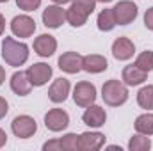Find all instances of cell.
<instances>
[{"label": "cell", "mask_w": 153, "mask_h": 151, "mask_svg": "<svg viewBox=\"0 0 153 151\" xmlns=\"http://www.w3.org/2000/svg\"><path fill=\"white\" fill-rule=\"evenodd\" d=\"M61 146L64 151H76L78 150V135L76 133H66L61 139Z\"/></svg>", "instance_id": "cell-26"}, {"label": "cell", "mask_w": 153, "mask_h": 151, "mask_svg": "<svg viewBox=\"0 0 153 151\" xmlns=\"http://www.w3.org/2000/svg\"><path fill=\"white\" fill-rule=\"evenodd\" d=\"M105 144V135L100 132H84L78 135V151H98Z\"/></svg>", "instance_id": "cell-8"}, {"label": "cell", "mask_w": 153, "mask_h": 151, "mask_svg": "<svg viewBox=\"0 0 153 151\" xmlns=\"http://www.w3.org/2000/svg\"><path fill=\"white\" fill-rule=\"evenodd\" d=\"M70 89H71L70 80H66V78H57V80H53V84H52L50 89H48V98H50V101H53V103H62V101H66V98H68V94H70Z\"/></svg>", "instance_id": "cell-12"}, {"label": "cell", "mask_w": 153, "mask_h": 151, "mask_svg": "<svg viewBox=\"0 0 153 151\" xmlns=\"http://www.w3.org/2000/svg\"><path fill=\"white\" fill-rule=\"evenodd\" d=\"M82 61L84 57L76 52H64L61 57H59V68L64 71V73H70V75H75L82 70Z\"/></svg>", "instance_id": "cell-11"}, {"label": "cell", "mask_w": 153, "mask_h": 151, "mask_svg": "<svg viewBox=\"0 0 153 151\" xmlns=\"http://www.w3.org/2000/svg\"><path fill=\"white\" fill-rule=\"evenodd\" d=\"M27 75H29L32 87H41L52 78V66H48L45 62H36L27 70Z\"/></svg>", "instance_id": "cell-10"}, {"label": "cell", "mask_w": 153, "mask_h": 151, "mask_svg": "<svg viewBox=\"0 0 153 151\" xmlns=\"http://www.w3.org/2000/svg\"><path fill=\"white\" fill-rule=\"evenodd\" d=\"M96 2H102V4H107V2H112V0H96Z\"/></svg>", "instance_id": "cell-35"}, {"label": "cell", "mask_w": 153, "mask_h": 151, "mask_svg": "<svg viewBox=\"0 0 153 151\" xmlns=\"http://www.w3.org/2000/svg\"><path fill=\"white\" fill-rule=\"evenodd\" d=\"M5 142H7V133L0 128V148H4V146H5Z\"/></svg>", "instance_id": "cell-31"}, {"label": "cell", "mask_w": 153, "mask_h": 151, "mask_svg": "<svg viewBox=\"0 0 153 151\" xmlns=\"http://www.w3.org/2000/svg\"><path fill=\"white\" fill-rule=\"evenodd\" d=\"M43 150H45V151H62L61 139H53V141L45 142V144H43Z\"/></svg>", "instance_id": "cell-28"}, {"label": "cell", "mask_w": 153, "mask_h": 151, "mask_svg": "<svg viewBox=\"0 0 153 151\" xmlns=\"http://www.w3.org/2000/svg\"><path fill=\"white\" fill-rule=\"evenodd\" d=\"M82 121L87 124V126H91V128H100V126H103L105 124V121H107V114L105 110L100 107V105H89L87 109H85V112L82 115Z\"/></svg>", "instance_id": "cell-13"}, {"label": "cell", "mask_w": 153, "mask_h": 151, "mask_svg": "<svg viewBox=\"0 0 153 151\" xmlns=\"http://www.w3.org/2000/svg\"><path fill=\"white\" fill-rule=\"evenodd\" d=\"M150 148H152V139H150V135L137 133V135H134V137L128 141V150L130 151H148Z\"/></svg>", "instance_id": "cell-22"}, {"label": "cell", "mask_w": 153, "mask_h": 151, "mask_svg": "<svg viewBox=\"0 0 153 151\" xmlns=\"http://www.w3.org/2000/svg\"><path fill=\"white\" fill-rule=\"evenodd\" d=\"M32 89V84L29 80L27 71H16L11 76V91L18 96H27Z\"/></svg>", "instance_id": "cell-17"}, {"label": "cell", "mask_w": 153, "mask_h": 151, "mask_svg": "<svg viewBox=\"0 0 153 151\" xmlns=\"http://www.w3.org/2000/svg\"><path fill=\"white\" fill-rule=\"evenodd\" d=\"M11 32L16 38H30L36 32V21H34V18H30L27 14L14 16L13 21H11Z\"/></svg>", "instance_id": "cell-6"}, {"label": "cell", "mask_w": 153, "mask_h": 151, "mask_svg": "<svg viewBox=\"0 0 153 151\" xmlns=\"http://www.w3.org/2000/svg\"><path fill=\"white\" fill-rule=\"evenodd\" d=\"M135 132L137 133H143V135H153V114L146 112V114H141L135 117Z\"/></svg>", "instance_id": "cell-19"}, {"label": "cell", "mask_w": 153, "mask_h": 151, "mask_svg": "<svg viewBox=\"0 0 153 151\" xmlns=\"http://www.w3.org/2000/svg\"><path fill=\"white\" fill-rule=\"evenodd\" d=\"M137 103L144 110H153V85H144L137 93Z\"/></svg>", "instance_id": "cell-21"}, {"label": "cell", "mask_w": 153, "mask_h": 151, "mask_svg": "<svg viewBox=\"0 0 153 151\" xmlns=\"http://www.w3.org/2000/svg\"><path fill=\"white\" fill-rule=\"evenodd\" d=\"M102 98L107 105L111 107H119L123 103H126L128 100V89H126V84L119 82V80H107L102 87Z\"/></svg>", "instance_id": "cell-2"}, {"label": "cell", "mask_w": 153, "mask_h": 151, "mask_svg": "<svg viewBox=\"0 0 153 151\" xmlns=\"http://www.w3.org/2000/svg\"><path fill=\"white\" fill-rule=\"evenodd\" d=\"M11 130L18 139H29L36 133L38 124L30 115H16L11 123Z\"/></svg>", "instance_id": "cell-4"}, {"label": "cell", "mask_w": 153, "mask_h": 151, "mask_svg": "<svg viewBox=\"0 0 153 151\" xmlns=\"http://www.w3.org/2000/svg\"><path fill=\"white\" fill-rule=\"evenodd\" d=\"M121 78H123V84H126V85H141L148 78V73L144 70L137 68L135 64H130L123 70Z\"/></svg>", "instance_id": "cell-18"}, {"label": "cell", "mask_w": 153, "mask_h": 151, "mask_svg": "<svg viewBox=\"0 0 153 151\" xmlns=\"http://www.w3.org/2000/svg\"><path fill=\"white\" fill-rule=\"evenodd\" d=\"M71 9H75L76 13L84 14V16H91L93 11L96 9V0H73L71 2Z\"/></svg>", "instance_id": "cell-23"}, {"label": "cell", "mask_w": 153, "mask_h": 151, "mask_svg": "<svg viewBox=\"0 0 153 151\" xmlns=\"http://www.w3.org/2000/svg\"><path fill=\"white\" fill-rule=\"evenodd\" d=\"M107 68H109L107 59L103 55H98V53H89L82 61V70L87 71V73H102Z\"/></svg>", "instance_id": "cell-16"}, {"label": "cell", "mask_w": 153, "mask_h": 151, "mask_svg": "<svg viewBox=\"0 0 153 151\" xmlns=\"http://www.w3.org/2000/svg\"><path fill=\"white\" fill-rule=\"evenodd\" d=\"M53 4H57V5H64V4H70V2H73V0H52Z\"/></svg>", "instance_id": "cell-34"}, {"label": "cell", "mask_w": 153, "mask_h": 151, "mask_svg": "<svg viewBox=\"0 0 153 151\" xmlns=\"http://www.w3.org/2000/svg\"><path fill=\"white\" fill-rule=\"evenodd\" d=\"M135 66L144 70L146 73L153 71V52L152 50H146V52L139 53V57L135 59Z\"/></svg>", "instance_id": "cell-24"}, {"label": "cell", "mask_w": 153, "mask_h": 151, "mask_svg": "<svg viewBox=\"0 0 153 151\" xmlns=\"http://www.w3.org/2000/svg\"><path fill=\"white\" fill-rule=\"evenodd\" d=\"M16 5L25 13H32L41 5V0H16Z\"/></svg>", "instance_id": "cell-27"}, {"label": "cell", "mask_w": 153, "mask_h": 151, "mask_svg": "<svg viewBox=\"0 0 153 151\" xmlns=\"http://www.w3.org/2000/svg\"><path fill=\"white\" fill-rule=\"evenodd\" d=\"M66 21L71 25V27H84L85 25V21H87V16H84V14H80V13H76L75 9H68L66 11Z\"/></svg>", "instance_id": "cell-25"}, {"label": "cell", "mask_w": 153, "mask_h": 151, "mask_svg": "<svg viewBox=\"0 0 153 151\" xmlns=\"http://www.w3.org/2000/svg\"><path fill=\"white\" fill-rule=\"evenodd\" d=\"M112 13H114V18H116V23L117 25H128L132 23L135 18H137V5L130 0H121L117 2L114 7H112Z\"/></svg>", "instance_id": "cell-3"}, {"label": "cell", "mask_w": 153, "mask_h": 151, "mask_svg": "<svg viewBox=\"0 0 153 151\" xmlns=\"http://www.w3.org/2000/svg\"><path fill=\"white\" fill-rule=\"evenodd\" d=\"M96 23H98V29H100V30H103V32H111L116 25H117V23H116V18H114L112 9H103V11L98 14Z\"/></svg>", "instance_id": "cell-20"}, {"label": "cell", "mask_w": 153, "mask_h": 151, "mask_svg": "<svg viewBox=\"0 0 153 151\" xmlns=\"http://www.w3.org/2000/svg\"><path fill=\"white\" fill-rule=\"evenodd\" d=\"M66 21V11L62 5H48L43 11V25L46 29H59Z\"/></svg>", "instance_id": "cell-9"}, {"label": "cell", "mask_w": 153, "mask_h": 151, "mask_svg": "<svg viewBox=\"0 0 153 151\" xmlns=\"http://www.w3.org/2000/svg\"><path fill=\"white\" fill-rule=\"evenodd\" d=\"M4 80H5V70H4V68L0 66V85L4 84Z\"/></svg>", "instance_id": "cell-33"}, {"label": "cell", "mask_w": 153, "mask_h": 151, "mask_svg": "<svg viewBox=\"0 0 153 151\" xmlns=\"http://www.w3.org/2000/svg\"><path fill=\"white\" fill-rule=\"evenodd\" d=\"M73 100L78 107H89L96 100V87L91 82H78L73 89Z\"/></svg>", "instance_id": "cell-5"}, {"label": "cell", "mask_w": 153, "mask_h": 151, "mask_svg": "<svg viewBox=\"0 0 153 151\" xmlns=\"http://www.w3.org/2000/svg\"><path fill=\"white\" fill-rule=\"evenodd\" d=\"M135 53V44L128 38H117L112 43V55L117 61H128Z\"/></svg>", "instance_id": "cell-14"}, {"label": "cell", "mask_w": 153, "mask_h": 151, "mask_svg": "<svg viewBox=\"0 0 153 151\" xmlns=\"http://www.w3.org/2000/svg\"><path fill=\"white\" fill-rule=\"evenodd\" d=\"M4 30H5V18L0 14V36L4 34Z\"/></svg>", "instance_id": "cell-32"}, {"label": "cell", "mask_w": 153, "mask_h": 151, "mask_svg": "<svg viewBox=\"0 0 153 151\" xmlns=\"http://www.w3.org/2000/svg\"><path fill=\"white\" fill-rule=\"evenodd\" d=\"M2 57L9 66H23L29 59V46L25 43H20L14 38H4L2 41Z\"/></svg>", "instance_id": "cell-1"}, {"label": "cell", "mask_w": 153, "mask_h": 151, "mask_svg": "<svg viewBox=\"0 0 153 151\" xmlns=\"http://www.w3.org/2000/svg\"><path fill=\"white\" fill-rule=\"evenodd\" d=\"M7 110H9V105H7L5 98L0 96V119H4V117L7 115Z\"/></svg>", "instance_id": "cell-30"}, {"label": "cell", "mask_w": 153, "mask_h": 151, "mask_svg": "<svg viewBox=\"0 0 153 151\" xmlns=\"http://www.w3.org/2000/svg\"><path fill=\"white\" fill-rule=\"evenodd\" d=\"M0 2H9V0H0Z\"/></svg>", "instance_id": "cell-36"}, {"label": "cell", "mask_w": 153, "mask_h": 151, "mask_svg": "<svg viewBox=\"0 0 153 151\" xmlns=\"http://www.w3.org/2000/svg\"><path fill=\"white\" fill-rule=\"evenodd\" d=\"M57 50V39L50 34H41L34 39V52L39 57H50Z\"/></svg>", "instance_id": "cell-15"}, {"label": "cell", "mask_w": 153, "mask_h": 151, "mask_svg": "<svg viewBox=\"0 0 153 151\" xmlns=\"http://www.w3.org/2000/svg\"><path fill=\"white\" fill-rule=\"evenodd\" d=\"M70 124V115L62 109H52L45 115V126L50 132H62Z\"/></svg>", "instance_id": "cell-7"}, {"label": "cell", "mask_w": 153, "mask_h": 151, "mask_svg": "<svg viewBox=\"0 0 153 151\" xmlns=\"http://www.w3.org/2000/svg\"><path fill=\"white\" fill-rule=\"evenodd\" d=\"M144 25H146V29L153 30V7L146 9V13H144Z\"/></svg>", "instance_id": "cell-29"}]
</instances>
